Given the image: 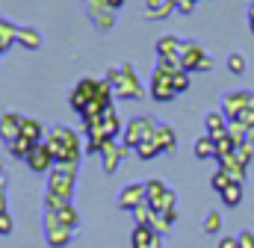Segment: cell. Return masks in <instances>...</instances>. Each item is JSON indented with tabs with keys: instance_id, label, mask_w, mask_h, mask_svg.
<instances>
[{
	"instance_id": "1",
	"label": "cell",
	"mask_w": 254,
	"mask_h": 248,
	"mask_svg": "<svg viewBox=\"0 0 254 248\" xmlns=\"http://www.w3.org/2000/svg\"><path fill=\"white\" fill-rule=\"evenodd\" d=\"M45 145H48V151L54 154L57 163H80V157L86 154L80 148V133L74 127H68V124L51 127L48 136H45Z\"/></svg>"
},
{
	"instance_id": "32",
	"label": "cell",
	"mask_w": 254,
	"mask_h": 248,
	"mask_svg": "<svg viewBox=\"0 0 254 248\" xmlns=\"http://www.w3.org/2000/svg\"><path fill=\"white\" fill-rule=\"evenodd\" d=\"M172 86H175V92H178V95H181V92H187V89L192 86V74H187L184 68H178V71H175V77H172Z\"/></svg>"
},
{
	"instance_id": "3",
	"label": "cell",
	"mask_w": 254,
	"mask_h": 248,
	"mask_svg": "<svg viewBox=\"0 0 254 248\" xmlns=\"http://www.w3.org/2000/svg\"><path fill=\"white\" fill-rule=\"evenodd\" d=\"M104 80L113 86L116 98H122V101H139V98L145 95V86H142V80H139L133 62H122V65L107 68V77H104Z\"/></svg>"
},
{
	"instance_id": "16",
	"label": "cell",
	"mask_w": 254,
	"mask_h": 248,
	"mask_svg": "<svg viewBox=\"0 0 254 248\" xmlns=\"http://www.w3.org/2000/svg\"><path fill=\"white\" fill-rule=\"evenodd\" d=\"M21 119L24 116H18V113H3L0 116V139H3V145H12L15 139H21Z\"/></svg>"
},
{
	"instance_id": "2",
	"label": "cell",
	"mask_w": 254,
	"mask_h": 248,
	"mask_svg": "<svg viewBox=\"0 0 254 248\" xmlns=\"http://www.w3.org/2000/svg\"><path fill=\"white\" fill-rule=\"evenodd\" d=\"M107 101V104H113V98H116V92H113V86L107 83V80H95V77H80L77 80V86L71 89V95H68V107L77 113V116H83L86 113V107L92 104V101Z\"/></svg>"
},
{
	"instance_id": "42",
	"label": "cell",
	"mask_w": 254,
	"mask_h": 248,
	"mask_svg": "<svg viewBox=\"0 0 254 248\" xmlns=\"http://www.w3.org/2000/svg\"><path fill=\"white\" fill-rule=\"evenodd\" d=\"M219 248H240V237H222Z\"/></svg>"
},
{
	"instance_id": "11",
	"label": "cell",
	"mask_w": 254,
	"mask_h": 248,
	"mask_svg": "<svg viewBox=\"0 0 254 248\" xmlns=\"http://www.w3.org/2000/svg\"><path fill=\"white\" fill-rule=\"evenodd\" d=\"M127 154H130V148H125L119 139H110L104 148H101V166H104V172L107 175H116L119 172V166H122V160H125Z\"/></svg>"
},
{
	"instance_id": "9",
	"label": "cell",
	"mask_w": 254,
	"mask_h": 248,
	"mask_svg": "<svg viewBox=\"0 0 254 248\" xmlns=\"http://www.w3.org/2000/svg\"><path fill=\"white\" fill-rule=\"evenodd\" d=\"M74 240V228H65L57 222L54 213H45V243L51 248H65Z\"/></svg>"
},
{
	"instance_id": "50",
	"label": "cell",
	"mask_w": 254,
	"mask_h": 248,
	"mask_svg": "<svg viewBox=\"0 0 254 248\" xmlns=\"http://www.w3.org/2000/svg\"><path fill=\"white\" fill-rule=\"evenodd\" d=\"M195 3H198V0H195Z\"/></svg>"
},
{
	"instance_id": "35",
	"label": "cell",
	"mask_w": 254,
	"mask_h": 248,
	"mask_svg": "<svg viewBox=\"0 0 254 248\" xmlns=\"http://www.w3.org/2000/svg\"><path fill=\"white\" fill-rule=\"evenodd\" d=\"M151 228H154L157 234H163V237H166V234H169V231H172L175 225H172V222H169V219H166L163 213H154V216H151Z\"/></svg>"
},
{
	"instance_id": "27",
	"label": "cell",
	"mask_w": 254,
	"mask_h": 248,
	"mask_svg": "<svg viewBox=\"0 0 254 248\" xmlns=\"http://www.w3.org/2000/svg\"><path fill=\"white\" fill-rule=\"evenodd\" d=\"M160 154H163V148H160L154 139H145V142L136 148V157H139V160H145V163H148V160H154V157H160Z\"/></svg>"
},
{
	"instance_id": "37",
	"label": "cell",
	"mask_w": 254,
	"mask_h": 248,
	"mask_svg": "<svg viewBox=\"0 0 254 248\" xmlns=\"http://www.w3.org/2000/svg\"><path fill=\"white\" fill-rule=\"evenodd\" d=\"M231 184H234V181H231V178H228V175H225L222 169H219V172H216V175L210 178V186H213V189H216L219 195H222V192H225V189H228Z\"/></svg>"
},
{
	"instance_id": "20",
	"label": "cell",
	"mask_w": 254,
	"mask_h": 248,
	"mask_svg": "<svg viewBox=\"0 0 254 248\" xmlns=\"http://www.w3.org/2000/svg\"><path fill=\"white\" fill-rule=\"evenodd\" d=\"M104 133H107L110 139H119V136L125 133V122L119 119V110H116V107H110V110L104 113Z\"/></svg>"
},
{
	"instance_id": "33",
	"label": "cell",
	"mask_w": 254,
	"mask_h": 248,
	"mask_svg": "<svg viewBox=\"0 0 254 248\" xmlns=\"http://www.w3.org/2000/svg\"><path fill=\"white\" fill-rule=\"evenodd\" d=\"M234 157H237V163H243V166L249 169V163L254 160V145H252V142H246V145H237Z\"/></svg>"
},
{
	"instance_id": "45",
	"label": "cell",
	"mask_w": 254,
	"mask_h": 248,
	"mask_svg": "<svg viewBox=\"0 0 254 248\" xmlns=\"http://www.w3.org/2000/svg\"><path fill=\"white\" fill-rule=\"evenodd\" d=\"M104 3H107L110 9H122V6H125L127 0H104Z\"/></svg>"
},
{
	"instance_id": "30",
	"label": "cell",
	"mask_w": 254,
	"mask_h": 248,
	"mask_svg": "<svg viewBox=\"0 0 254 248\" xmlns=\"http://www.w3.org/2000/svg\"><path fill=\"white\" fill-rule=\"evenodd\" d=\"M222 231V213L219 210H210L204 216V234H219Z\"/></svg>"
},
{
	"instance_id": "34",
	"label": "cell",
	"mask_w": 254,
	"mask_h": 248,
	"mask_svg": "<svg viewBox=\"0 0 254 248\" xmlns=\"http://www.w3.org/2000/svg\"><path fill=\"white\" fill-rule=\"evenodd\" d=\"M237 151V142L231 139V136H225V139H219L216 142V160H222V157H231Z\"/></svg>"
},
{
	"instance_id": "7",
	"label": "cell",
	"mask_w": 254,
	"mask_h": 248,
	"mask_svg": "<svg viewBox=\"0 0 254 248\" xmlns=\"http://www.w3.org/2000/svg\"><path fill=\"white\" fill-rule=\"evenodd\" d=\"M181 68L187 71V74H204V71H210L213 68V60L207 57V51L198 45V42H192V39H187L184 42V51H181Z\"/></svg>"
},
{
	"instance_id": "17",
	"label": "cell",
	"mask_w": 254,
	"mask_h": 248,
	"mask_svg": "<svg viewBox=\"0 0 254 248\" xmlns=\"http://www.w3.org/2000/svg\"><path fill=\"white\" fill-rule=\"evenodd\" d=\"M228 124H231V122L225 119V113H222V110H213V113H207V116H204L207 136H210V139H216V142L228 136Z\"/></svg>"
},
{
	"instance_id": "47",
	"label": "cell",
	"mask_w": 254,
	"mask_h": 248,
	"mask_svg": "<svg viewBox=\"0 0 254 248\" xmlns=\"http://www.w3.org/2000/svg\"><path fill=\"white\" fill-rule=\"evenodd\" d=\"M249 30L254 33V3L249 6Z\"/></svg>"
},
{
	"instance_id": "5",
	"label": "cell",
	"mask_w": 254,
	"mask_h": 248,
	"mask_svg": "<svg viewBox=\"0 0 254 248\" xmlns=\"http://www.w3.org/2000/svg\"><path fill=\"white\" fill-rule=\"evenodd\" d=\"M181 65H163V62H157L154 65V71H151V98L154 101H160V104H166V101H175V86H172V77H175V71H178Z\"/></svg>"
},
{
	"instance_id": "25",
	"label": "cell",
	"mask_w": 254,
	"mask_h": 248,
	"mask_svg": "<svg viewBox=\"0 0 254 248\" xmlns=\"http://www.w3.org/2000/svg\"><path fill=\"white\" fill-rule=\"evenodd\" d=\"M243 195H246V184H231L222 192V201H225V207H240Z\"/></svg>"
},
{
	"instance_id": "38",
	"label": "cell",
	"mask_w": 254,
	"mask_h": 248,
	"mask_svg": "<svg viewBox=\"0 0 254 248\" xmlns=\"http://www.w3.org/2000/svg\"><path fill=\"white\" fill-rule=\"evenodd\" d=\"M12 231H15V222H12L9 213H3V216H0V237H9Z\"/></svg>"
},
{
	"instance_id": "18",
	"label": "cell",
	"mask_w": 254,
	"mask_h": 248,
	"mask_svg": "<svg viewBox=\"0 0 254 248\" xmlns=\"http://www.w3.org/2000/svg\"><path fill=\"white\" fill-rule=\"evenodd\" d=\"M219 169H222L234 184H246V181H249V169H246L243 163H237L234 154H231V157H222V160H219Z\"/></svg>"
},
{
	"instance_id": "26",
	"label": "cell",
	"mask_w": 254,
	"mask_h": 248,
	"mask_svg": "<svg viewBox=\"0 0 254 248\" xmlns=\"http://www.w3.org/2000/svg\"><path fill=\"white\" fill-rule=\"evenodd\" d=\"M33 148H36V145H33V142H27L24 136H21V139H15L12 145H6V151H9V157H15V160H27Z\"/></svg>"
},
{
	"instance_id": "19",
	"label": "cell",
	"mask_w": 254,
	"mask_h": 248,
	"mask_svg": "<svg viewBox=\"0 0 254 248\" xmlns=\"http://www.w3.org/2000/svg\"><path fill=\"white\" fill-rule=\"evenodd\" d=\"M21 136L27 139V142H33V145H39V142H45V124L39 122V119H30V116H24L21 119Z\"/></svg>"
},
{
	"instance_id": "28",
	"label": "cell",
	"mask_w": 254,
	"mask_h": 248,
	"mask_svg": "<svg viewBox=\"0 0 254 248\" xmlns=\"http://www.w3.org/2000/svg\"><path fill=\"white\" fill-rule=\"evenodd\" d=\"M169 186L163 184L160 178H151L148 184H145V192H148V204H154V201H160L163 198V192H166Z\"/></svg>"
},
{
	"instance_id": "40",
	"label": "cell",
	"mask_w": 254,
	"mask_h": 248,
	"mask_svg": "<svg viewBox=\"0 0 254 248\" xmlns=\"http://www.w3.org/2000/svg\"><path fill=\"white\" fill-rule=\"evenodd\" d=\"M172 3H175V9L184 12V15H190L192 9H195V0H172Z\"/></svg>"
},
{
	"instance_id": "14",
	"label": "cell",
	"mask_w": 254,
	"mask_h": 248,
	"mask_svg": "<svg viewBox=\"0 0 254 248\" xmlns=\"http://www.w3.org/2000/svg\"><path fill=\"white\" fill-rule=\"evenodd\" d=\"M130 246L133 248H163V234H157L151 225H136L130 231Z\"/></svg>"
},
{
	"instance_id": "12",
	"label": "cell",
	"mask_w": 254,
	"mask_h": 248,
	"mask_svg": "<svg viewBox=\"0 0 254 248\" xmlns=\"http://www.w3.org/2000/svg\"><path fill=\"white\" fill-rule=\"evenodd\" d=\"M27 166H30V172H36V175H51L54 172V166H57V160H54V154L48 151V145L45 142H39L33 151H30V157L24 160Z\"/></svg>"
},
{
	"instance_id": "49",
	"label": "cell",
	"mask_w": 254,
	"mask_h": 248,
	"mask_svg": "<svg viewBox=\"0 0 254 248\" xmlns=\"http://www.w3.org/2000/svg\"><path fill=\"white\" fill-rule=\"evenodd\" d=\"M249 142L254 145V127H249Z\"/></svg>"
},
{
	"instance_id": "21",
	"label": "cell",
	"mask_w": 254,
	"mask_h": 248,
	"mask_svg": "<svg viewBox=\"0 0 254 248\" xmlns=\"http://www.w3.org/2000/svg\"><path fill=\"white\" fill-rule=\"evenodd\" d=\"M18 45L27 51H39L42 48V33L36 27H18Z\"/></svg>"
},
{
	"instance_id": "23",
	"label": "cell",
	"mask_w": 254,
	"mask_h": 248,
	"mask_svg": "<svg viewBox=\"0 0 254 248\" xmlns=\"http://www.w3.org/2000/svg\"><path fill=\"white\" fill-rule=\"evenodd\" d=\"M192 154L198 157V160H216V139H210L207 133L201 136V139H195V145H192Z\"/></svg>"
},
{
	"instance_id": "41",
	"label": "cell",
	"mask_w": 254,
	"mask_h": 248,
	"mask_svg": "<svg viewBox=\"0 0 254 248\" xmlns=\"http://www.w3.org/2000/svg\"><path fill=\"white\" fill-rule=\"evenodd\" d=\"M237 237H240V248H254V231H243Z\"/></svg>"
},
{
	"instance_id": "15",
	"label": "cell",
	"mask_w": 254,
	"mask_h": 248,
	"mask_svg": "<svg viewBox=\"0 0 254 248\" xmlns=\"http://www.w3.org/2000/svg\"><path fill=\"white\" fill-rule=\"evenodd\" d=\"M160 148H163V154H175L178 151V133H175V127L166 122H157L154 127V136H151Z\"/></svg>"
},
{
	"instance_id": "43",
	"label": "cell",
	"mask_w": 254,
	"mask_h": 248,
	"mask_svg": "<svg viewBox=\"0 0 254 248\" xmlns=\"http://www.w3.org/2000/svg\"><path fill=\"white\" fill-rule=\"evenodd\" d=\"M3 213H9V195H6V189H0V216Z\"/></svg>"
},
{
	"instance_id": "36",
	"label": "cell",
	"mask_w": 254,
	"mask_h": 248,
	"mask_svg": "<svg viewBox=\"0 0 254 248\" xmlns=\"http://www.w3.org/2000/svg\"><path fill=\"white\" fill-rule=\"evenodd\" d=\"M151 216H154L151 204H142V207L133 210V222H136V225H151Z\"/></svg>"
},
{
	"instance_id": "39",
	"label": "cell",
	"mask_w": 254,
	"mask_h": 248,
	"mask_svg": "<svg viewBox=\"0 0 254 248\" xmlns=\"http://www.w3.org/2000/svg\"><path fill=\"white\" fill-rule=\"evenodd\" d=\"M234 122H240L243 127H254V110H243V113H240Z\"/></svg>"
},
{
	"instance_id": "6",
	"label": "cell",
	"mask_w": 254,
	"mask_h": 248,
	"mask_svg": "<svg viewBox=\"0 0 254 248\" xmlns=\"http://www.w3.org/2000/svg\"><path fill=\"white\" fill-rule=\"evenodd\" d=\"M154 127H157V122L148 119V116H133V119H127L125 133H122V145L130 148V151H136L145 139L154 136Z\"/></svg>"
},
{
	"instance_id": "13",
	"label": "cell",
	"mask_w": 254,
	"mask_h": 248,
	"mask_svg": "<svg viewBox=\"0 0 254 248\" xmlns=\"http://www.w3.org/2000/svg\"><path fill=\"white\" fill-rule=\"evenodd\" d=\"M148 204V192H145V184H127L122 192H119V207L133 213L136 207Z\"/></svg>"
},
{
	"instance_id": "8",
	"label": "cell",
	"mask_w": 254,
	"mask_h": 248,
	"mask_svg": "<svg viewBox=\"0 0 254 248\" xmlns=\"http://www.w3.org/2000/svg\"><path fill=\"white\" fill-rule=\"evenodd\" d=\"M243 110H254V92L252 89H234L228 95H222V113L228 122H234Z\"/></svg>"
},
{
	"instance_id": "48",
	"label": "cell",
	"mask_w": 254,
	"mask_h": 248,
	"mask_svg": "<svg viewBox=\"0 0 254 248\" xmlns=\"http://www.w3.org/2000/svg\"><path fill=\"white\" fill-rule=\"evenodd\" d=\"M0 189H6V181H3V163H0Z\"/></svg>"
},
{
	"instance_id": "44",
	"label": "cell",
	"mask_w": 254,
	"mask_h": 248,
	"mask_svg": "<svg viewBox=\"0 0 254 248\" xmlns=\"http://www.w3.org/2000/svg\"><path fill=\"white\" fill-rule=\"evenodd\" d=\"M166 0H145V12H151V9H160Z\"/></svg>"
},
{
	"instance_id": "31",
	"label": "cell",
	"mask_w": 254,
	"mask_h": 248,
	"mask_svg": "<svg viewBox=\"0 0 254 248\" xmlns=\"http://www.w3.org/2000/svg\"><path fill=\"white\" fill-rule=\"evenodd\" d=\"M172 12H178V9H175V3H172V0H166L160 9H151V12H145V21H163V18H169Z\"/></svg>"
},
{
	"instance_id": "46",
	"label": "cell",
	"mask_w": 254,
	"mask_h": 248,
	"mask_svg": "<svg viewBox=\"0 0 254 248\" xmlns=\"http://www.w3.org/2000/svg\"><path fill=\"white\" fill-rule=\"evenodd\" d=\"M163 216H166V219H169V222H172V225H175V222H178V210H166V213H163Z\"/></svg>"
},
{
	"instance_id": "22",
	"label": "cell",
	"mask_w": 254,
	"mask_h": 248,
	"mask_svg": "<svg viewBox=\"0 0 254 248\" xmlns=\"http://www.w3.org/2000/svg\"><path fill=\"white\" fill-rule=\"evenodd\" d=\"M12 45H18V24H12V21L0 18V54H3V51H9Z\"/></svg>"
},
{
	"instance_id": "24",
	"label": "cell",
	"mask_w": 254,
	"mask_h": 248,
	"mask_svg": "<svg viewBox=\"0 0 254 248\" xmlns=\"http://www.w3.org/2000/svg\"><path fill=\"white\" fill-rule=\"evenodd\" d=\"M54 216H57V222L65 225V228H74V231H77V225H80V210H77L74 204H65L63 210H57Z\"/></svg>"
},
{
	"instance_id": "4",
	"label": "cell",
	"mask_w": 254,
	"mask_h": 248,
	"mask_svg": "<svg viewBox=\"0 0 254 248\" xmlns=\"http://www.w3.org/2000/svg\"><path fill=\"white\" fill-rule=\"evenodd\" d=\"M77 172H80V163H57L54 172L48 175V192L71 201L74 198V184H77Z\"/></svg>"
},
{
	"instance_id": "10",
	"label": "cell",
	"mask_w": 254,
	"mask_h": 248,
	"mask_svg": "<svg viewBox=\"0 0 254 248\" xmlns=\"http://www.w3.org/2000/svg\"><path fill=\"white\" fill-rule=\"evenodd\" d=\"M83 3H86V12H89V18H92L95 30L110 33V30L116 27V9H110L104 0H83Z\"/></svg>"
},
{
	"instance_id": "29",
	"label": "cell",
	"mask_w": 254,
	"mask_h": 248,
	"mask_svg": "<svg viewBox=\"0 0 254 248\" xmlns=\"http://www.w3.org/2000/svg\"><path fill=\"white\" fill-rule=\"evenodd\" d=\"M246 68H249L246 54H240V51L228 54V71H231V74H246Z\"/></svg>"
}]
</instances>
